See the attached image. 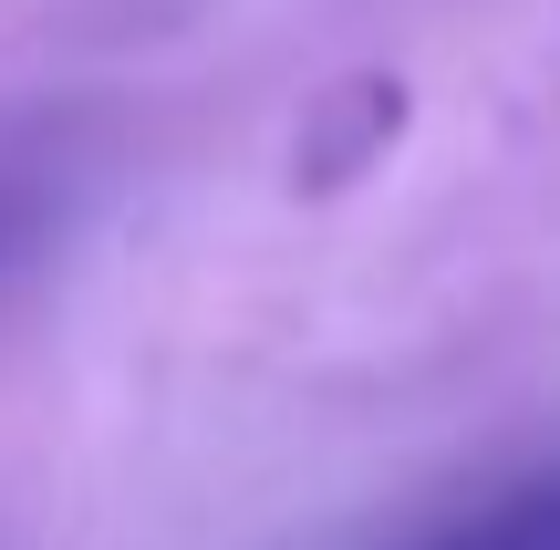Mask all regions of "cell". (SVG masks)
<instances>
[{"label":"cell","mask_w":560,"mask_h":550,"mask_svg":"<svg viewBox=\"0 0 560 550\" xmlns=\"http://www.w3.org/2000/svg\"><path fill=\"white\" fill-rule=\"evenodd\" d=\"M104 166V125L83 104H0V302L73 239Z\"/></svg>","instance_id":"1"},{"label":"cell","mask_w":560,"mask_h":550,"mask_svg":"<svg viewBox=\"0 0 560 550\" xmlns=\"http://www.w3.org/2000/svg\"><path fill=\"white\" fill-rule=\"evenodd\" d=\"M405 115H416V94H405L395 73H353V83H332V94L301 115V136H291V187L332 198V187L374 177V166L395 156Z\"/></svg>","instance_id":"2"},{"label":"cell","mask_w":560,"mask_h":550,"mask_svg":"<svg viewBox=\"0 0 560 550\" xmlns=\"http://www.w3.org/2000/svg\"><path fill=\"white\" fill-rule=\"evenodd\" d=\"M395 550H560V468L520 478V489L478 499V510L436 519V530H416V540H395Z\"/></svg>","instance_id":"3"}]
</instances>
